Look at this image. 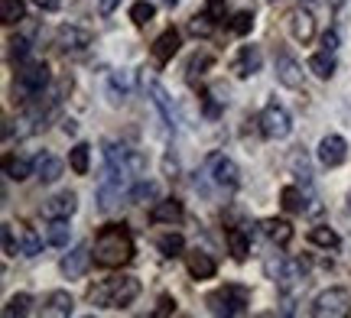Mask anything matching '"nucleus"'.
I'll return each instance as SVG.
<instances>
[{"instance_id": "obj_1", "label": "nucleus", "mask_w": 351, "mask_h": 318, "mask_svg": "<svg viewBox=\"0 0 351 318\" xmlns=\"http://www.w3.org/2000/svg\"><path fill=\"white\" fill-rule=\"evenodd\" d=\"M134 260V237L127 224H108L95 237V263L104 269H117L127 267Z\"/></svg>"}, {"instance_id": "obj_2", "label": "nucleus", "mask_w": 351, "mask_h": 318, "mask_svg": "<svg viewBox=\"0 0 351 318\" xmlns=\"http://www.w3.org/2000/svg\"><path fill=\"white\" fill-rule=\"evenodd\" d=\"M140 295L137 276H111L88 289V302L98 308H127Z\"/></svg>"}, {"instance_id": "obj_3", "label": "nucleus", "mask_w": 351, "mask_h": 318, "mask_svg": "<svg viewBox=\"0 0 351 318\" xmlns=\"http://www.w3.org/2000/svg\"><path fill=\"white\" fill-rule=\"evenodd\" d=\"M205 306L212 315H225V318H234V315H244L247 306H251V293L244 289V286H221L218 293H212L205 299Z\"/></svg>"}, {"instance_id": "obj_4", "label": "nucleus", "mask_w": 351, "mask_h": 318, "mask_svg": "<svg viewBox=\"0 0 351 318\" xmlns=\"http://www.w3.org/2000/svg\"><path fill=\"white\" fill-rule=\"evenodd\" d=\"M49 85V65L46 62H23L20 65V72H16V88L29 94V98H36L43 94Z\"/></svg>"}, {"instance_id": "obj_5", "label": "nucleus", "mask_w": 351, "mask_h": 318, "mask_svg": "<svg viewBox=\"0 0 351 318\" xmlns=\"http://www.w3.org/2000/svg\"><path fill=\"white\" fill-rule=\"evenodd\" d=\"M257 124H261V133L267 140H283V137H289V130H293V120H289L287 107H280V104H267Z\"/></svg>"}, {"instance_id": "obj_6", "label": "nucleus", "mask_w": 351, "mask_h": 318, "mask_svg": "<svg viewBox=\"0 0 351 318\" xmlns=\"http://www.w3.org/2000/svg\"><path fill=\"white\" fill-rule=\"evenodd\" d=\"M351 312V295L348 289H326L313 302V315L315 318H341Z\"/></svg>"}, {"instance_id": "obj_7", "label": "nucleus", "mask_w": 351, "mask_h": 318, "mask_svg": "<svg viewBox=\"0 0 351 318\" xmlns=\"http://www.w3.org/2000/svg\"><path fill=\"white\" fill-rule=\"evenodd\" d=\"M345 156H348V143L341 140L339 133H328V137H322V143H319V163L326 165V169L341 165V163H345Z\"/></svg>"}, {"instance_id": "obj_8", "label": "nucleus", "mask_w": 351, "mask_h": 318, "mask_svg": "<svg viewBox=\"0 0 351 318\" xmlns=\"http://www.w3.org/2000/svg\"><path fill=\"white\" fill-rule=\"evenodd\" d=\"M208 172H212L215 185H221V189H238V165L231 163L228 156L215 153L208 159Z\"/></svg>"}, {"instance_id": "obj_9", "label": "nucleus", "mask_w": 351, "mask_h": 318, "mask_svg": "<svg viewBox=\"0 0 351 318\" xmlns=\"http://www.w3.org/2000/svg\"><path fill=\"white\" fill-rule=\"evenodd\" d=\"M91 250H88L85 243H78V247H72L69 254L62 256V263H59V269H62L69 280H78V276H85V269H88V263H91Z\"/></svg>"}, {"instance_id": "obj_10", "label": "nucleus", "mask_w": 351, "mask_h": 318, "mask_svg": "<svg viewBox=\"0 0 351 318\" xmlns=\"http://www.w3.org/2000/svg\"><path fill=\"white\" fill-rule=\"evenodd\" d=\"M276 81L283 88H302V65L287 52L276 55Z\"/></svg>"}, {"instance_id": "obj_11", "label": "nucleus", "mask_w": 351, "mask_h": 318, "mask_svg": "<svg viewBox=\"0 0 351 318\" xmlns=\"http://www.w3.org/2000/svg\"><path fill=\"white\" fill-rule=\"evenodd\" d=\"M261 65H263V52H261V46H241V52H238V59H234V75L238 78H251V75H257L261 72Z\"/></svg>"}, {"instance_id": "obj_12", "label": "nucleus", "mask_w": 351, "mask_h": 318, "mask_svg": "<svg viewBox=\"0 0 351 318\" xmlns=\"http://www.w3.org/2000/svg\"><path fill=\"white\" fill-rule=\"evenodd\" d=\"M56 46L65 52H78V49H85V46H91V33L82 29V26H59Z\"/></svg>"}, {"instance_id": "obj_13", "label": "nucleus", "mask_w": 351, "mask_h": 318, "mask_svg": "<svg viewBox=\"0 0 351 318\" xmlns=\"http://www.w3.org/2000/svg\"><path fill=\"white\" fill-rule=\"evenodd\" d=\"M78 208V195L75 191H62V195H56V198H49L46 202V208H43V215L49 217H72Z\"/></svg>"}, {"instance_id": "obj_14", "label": "nucleus", "mask_w": 351, "mask_h": 318, "mask_svg": "<svg viewBox=\"0 0 351 318\" xmlns=\"http://www.w3.org/2000/svg\"><path fill=\"white\" fill-rule=\"evenodd\" d=\"M150 221L153 224H179L182 221V202L176 198H163L150 208Z\"/></svg>"}, {"instance_id": "obj_15", "label": "nucleus", "mask_w": 351, "mask_h": 318, "mask_svg": "<svg viewBox=\"0 0 351 318\" xmlns=\"http://www.w3.org/2000/svg\"><path fill=\"white\" fill-rule=\"evenodd\" d=\"M261 230H263V237H267L270 243H276V247H287V243L293 241V224L283 221V217H270V221H263Z\"/></svg>"}, {"instance_id": "obj_16", "label": "nucleus", "mask_w": 351, "mask_h": 318, "mask_svg": "<svg viewBox=\"0 0 351 318\" xmlns=\"http://www.w3.org/2000/svg\"><path fill=\"white\" fill-rule=\"evenodd\" d=\"M289 33H293V39H296V42H309V39L315 36L313 13H306V10H293V13H289Z\"/></svg>"}, {"instance_id": "obj_17", "label": "nucleus", "mask_w": 351, "mask_h": 318, "mask_svg": "<svg viewBox=\"0 0 351 318\" xmlns=\"http://www.w3.org/2000/svg\"><path fill=\"white\" fill-rule=\"evenodd\" d=\"M186 263H189V273L195 276V280H212L215 276V260L212 254H205V250H192V254H186Z\"/></svg>"}, {"instance_id": "obj_18", "label": "nucleus", "mask_w": 351, "mask_h": 318, "mask_svg": "<svg viewBox=\"0 0 351 318\" xmlns=\"http://www.w3.org/2000/svg\"><path fill=\"white\" fill-rule=\"evenodd\" d=\"M179 46H182V36H179L176 29H166L163 36L153 42V55H156V62H169L176 52H179Z\"/></svg>"}, {"instance_id": "obj_19", "label": "nucleus", "mask_w": 351, "mask_h": 318, "mask_svg": "<svg viewBox=\"0 0 351 318\" xmlns=\"http://www.w3.org/2000/svg\"><path fill=\"white\" fill-rule=\"evenodd\" d=\"M62 169H65V163L52 153H43L36 159V176L43 178V182H56V178L62 176Z\"/></svg>"}, {"instance_id": "obj_20", "label": "nucleus", "mask_w": 351, "mask_h": 318, "mask_svg": "<svg viewBox=\"0 0 351 318\" xmlns=\"http://www.w3.org/2000/svg\"><path fill=\"white\" fill-rule=\"evenodd\" d=\"M150 94H153V104L160 107V114H163L166 127L173 130L176 127V114H173V101H169V94L163 91V85H156V81H150Z\"/></svg>"}, {"instance_id": "obj_21", "label": "nucleus", "mask_w": 351, "mask_h": 318, "mask_svg": "<svg viewBox=\"0 0 351 318\" xmlns=\"http://www.w3.org/2000/svg\"><path fill=\"white\" fill-rule=\"evenodd\" d=\"M309 72H313L315 78H322V81H326V78H332L335 75V55H332V52H315L313 59H309Z\"/></svg>"}, {"instance_id": "obj_22", "label": "nucleus", "mask_w": 351, "mask_h": 318, "mask_svg": "<svg viewBox=\"0 0 351 318\" xmlns=\"http://www.w3.org/2000/svg\"><path fill=\"white\" fill-rule=\"evenodd\" d=\"M72 308H75V302H72V295L62 293V289L49 293V299H46V315H72Z\"/></svg>"}, {"instance_id": "obj_23", "label": "nucleus", "mask_w": 351, "mask_h": 318, "mask_svg": "<svg viewBox=\"0 0 351 318\" xmlns=\"http://www.w3.org/2000/svg\"><path fill=\"white\" fill-rule=\"evenodd\" d=\"M309 241H313L315 247H326V250H339L341 247V237L332 228H326V224H319V228L309 230Z\"/></svg>"}, {"instance_id": "obj_24", "label": "nucleus", "mask_w": 351, "mask_h": 318, "mask_svg": "<svg viewBox=\"0 0 351 318\" xmlns=\"http://www.w3.org/2000/svg\"><path fill=\"white\" fill-rule=\"evenodd\" d=\"M69 241H72L69 217H52V224H49V243H52V247H69Z\"/></svg>"}, {"instance_id": "obj_25", "label": "nucleus", "mask_w": 351, "mask_h": 318, "mask_svg": "<svg viewBox=\"0 0 351 318\" xmlns=\"http://www.w3.org/2000/svg\"><path fill=\"white\" fill-rule=\"evenodd\" d=\"M88 159H91V146L88 143H75L72 153H69V165L75 176H88Z\"/></svg>"}, {"instance_id": "obj_26", "label": "nucleus", "mask_w": 351, "mask_h": 318, "mask_svg": "<svg viewBox=\"0 0 351 318\" xmlns=\"http://www.w3.org/2000/svg\"><path fill=\"white\" fill-rule=\"evenodd\" d=\"M0 20L7 26L26 20V3L23 0H0Z\"/></svg>"}, {"instance_id": "obj_27", "label": "nucleus", "mask_w": 351, "mask_h": 318, "mask_svg": "<svg viewBox=\"0 0 351 318\" xmlns=\"http://www.w3.org/2000/svg\"><path fill=\"white\" fill-rule=\"evenodd\" d=\"M228 247H231V256H234V260H244V256L251 254V237H247L244 230L231 228L228 230Z\"/></svg>"}, {"instance_id": "obj_28", "label": "nucleus", "mask_w": 351, "mask_h": 318, "mask_svg": "<svg viewBox=\"0 0 351 318\" xmlns=\"http://www.w3.org/2000/svg\"><path fill=\"white\" fill-rule=\"evenodd\" d=\"M189 33H192L195 39L212 36V33H215V16L208 10L199 13V16H192V20H189Z\"/></svg>"}, {"instance_id": "obj_29", "label": "nucleus", "mask_w": 351, "mask_h": 318, "mask_svg": "<svg viewBox=\"0 0 351 318\" xmlns=\"http://www.w3.org/2000/svg\"><path fill=\"white\" fill-rule=\"evenodd\" d=\"M7 178H16V182H23V178H29V172H33V163L29 159H23V156H7Z\"/></svg>"}, {"instance_id": "obj_30", "label": "nucleus", "mask_w": 351, "mask_h": 318, "mask_svg": "<svg viewBox=\"0 0 351 318\" xmlns=\"http://www.w3.org/2000/svg\"><path fill=\"white\" fill-rule=\"evenodd\" d=\"M156 195H160V185H156V182H147V178H137V185L130 189V198H134L137 204L153 202Z\"/></svg>"}, {"instance_id": "obj_31", "label": "nucleus", "mask_w": 351, "mask_h": 318, "mask_svg": "<svg viewBox=\"0 0 351 318\" xmlns=\"http://www.w3.org/2000/svg\"><path fill=\"white\" fill-rule=\"evenodd\" d=\"M182 250H186V241H182V234H163L160 237V254L163 256H182Z\"/></svg>"}, {"instance_id": "obj_32", "label": "nucleus", "mask_w": 351, "mask_h": 318, "mask_svg": "<svg viewBox=\"0 0 351 318\" xmlns=\"http://www.w3.org/2000/svg\"><path fill=\"white\" fill-rule=\"evenodd\" d=\"M29 306H33V295H29V293H20V295H13L10 302L3 306V318H13V315H26V312H29Z\"/></svg>"}, {"instance_id": "obj_33", "label": "nucleus", "mask_w": 351, "mask_h": 318, "mask_svg": "<svg viewBox=\"0 0 351 318\" xmlns=\"http://www.w3.org/2000/svg\"><path fill=\"white\" fill-rule=\"evenodd\" d=\"M127 94H130V75H127V72H114V78H111V104L124 101Z\"/></svg>"}, {"instance_id": "obj_34", "label": "nucleus", "mask_w": 351, "mask_h": 318, "mask_svg": "<svg viewBox=\"0 0 351 318\" xmlns=\"http://www.w3.org/2000/svg\"><path fill=\"white\" fill-rule=\"evenodd\" d=\"M153 16H156V7H153L150 0H137V3L130 7V20H134L137 26H147Z\"/></svg>"}, {"instance_id": "obj_35", "label": "nucleus", "mask_w": 351, "mask_h": 318, "mask_svg": "<svg viewBox=\"0 0 351 318\" xmlns=\"http://www.w3.org/2000/svg\"><path fill=\"white\" fill-rule=\"evenodd\" d=\"M29 52H33L29 39H23V36L10 39V62H13V65H23L26 59H29Z\"/></svg>"}, {"instance_id": "obj_36", "label": "nucleus", "mask_w": 351, "mask_h": 318, "mask_svg": "<svg viewBox=\"0 0 351 318\" xmlns=\"http://www.w3.org/2000/svg\"><path fill=\"white\" fill-rule=\"evenodd\" d=\"M289 165H293V172H296L306 185L313 182V169H309V159H306V153H302V150H296V153L289 156Z\"/></svg>"}, {"instance_id": "obj_37", "label": "nucleus", "mask_w": 351, "mask_h": 318, "mask_svg": "<svg viewBox=\"0 0 351 318\" xmlns=\"http://www.w3.org/2000/svg\"><path fill=\"white\" fill-rule=\"evenodd\" d=\"M280 198H283V208L287 211H302V191L296 185H287V189L280 191Z\"/></svg>"}, {"instance_id": "obj_38", "label": "nucleus", "mask_w": 351, "mask_h": 318, "mask_svg": "<svg viewBox=\"0 0 351 318\" xmlns=\"http://www.w3.org/2000/svg\"><path fill=\"white\" fill-rule=\"evenodd\" d=\"M251 26H254V13L241 10L238 16L231 20V33H238V36H247V33H251Z\"/></svg>"}, {"instance_id": "obj_39", "label": "nucleus", "mask_w": 351, "mask_h": 318, "mask_svg": "<svg viewBox=\"0 0 351 318\" xmlns=\"http://www.w3.org/2000/svg\"><path fill=\"white\" fill-rule=\"evenodd\" d=\"M208 65H212V55H208V52H202V55H192V62H189V81H195V75H202V68H208Z\"/></svg>"}, {"instance_id": "obj_40", "label": "nucleus", "mask_w": 351, "mask_h": 318, "mask_svg": "<svg viewBox=\"0 0 351 318\" xmlns=\"http://www.w3.org/2000/svg\"><path fill=\"white\" fill-rule=\"evenodd\" d=\"M3 254L7 256L23 254V247L16 243V234H13V224H3Z\"/></svg>"}, {"instance_id": "obj_41", "label": "nucleus", "mask_w": 351, "mask_h": 318, "mask_svg": "<svg viewBox=\"0 0 351 318\" xmlns=\"http://www.w3.org/2000/svg\"><path fill=\"white\" fill-rule=\"evenodd\" d=\"M43 250V243H39L36 230L33 228H23V256H36Z\"/></svg>"}, {"instance_id": "obj_42", "label": "nucleus", "mask_w": 351, "mask_h": 318, "mask_svg": "<svg viewBox=\"0 0 351 318\" xmlns=\"http://www.w3.org/2000/svg\"><path fill=\"white\" fill-rule=\"evenodd\" d=\"M322 49H326V52H335V49H339V33H335V29H328L326 36H322Z\"/></svg>"}, {"instance_id": "obj_43", "label": "nucleus", "mask_w": 351, "mask_h": 318, "mask_svg": "<svg viewBox=\"0 0 351 318\" xmlns=\"http://www.w3.org/2000/svg\"><path fill=\"white\" fill-rule=\"evenodd\" d=\"M169 312H176V302H173V299H169V295H163V299H160V306H156V312H153V315H169Z\"/></svg>"}, {"instance_id": "obj_44", "label": "nucleus", "mask_w": 351, "mask_h": 318, "mask_svg": "<svg viewBox=\"0 0 351 318\" xmlns=\"http://www.w3.org/2000/svg\"><path fill=\"white\" fill-rule=\"evenodd\" d=\"M205 7H208V13H212L215 20H221V16H225V0H208Z\"/></svg>"}, {"instance_id": "obj_45", "label": "nucleus", "mask_w": 351, "mask_h": 318, "mask_svg": "<svg viewBox=\"0 0 351 318\" xmlns=\"http://www.w3.org/2000/svg\"><path fill=\"white\" fill-rule=\"evenodd\" d=\"M39 10H46V13H52V10H59L62 7V0H33Z\"/></svg>"}, {"instance_id": "obj_46", "label": "nucleus", "mask_w": 351, "mask_h": 318, "mask_svg": "<svg viewBox=\"0 0 351 318\" xmlns=\"http://www.w3.org/2000/svg\"><path fill=\"white\" fill-rule=\"evenodd\" d=\"M117 3H121V0H98V10L104 13V16H108V13L117 10Z\"/></svg>"}, {"instance_id": "obj_47", "label": "nucleus", "mask_w": 351, "mask_h": 318, "mask_svg": "<svg viewBox=\"0 0 351 318\" xmlns=\"http://www.w3.org/2000/svg\"><path fill=\"white\" fill-rule=\"evenodd\" d=\"M166 3H169V7H176V3H179V0H166Z\"/></svg>"}, {"instance_id": "obj_48", "label": "nucleus", "mask_w": 351, "mask_h": 318, "mask_svg": "<svg viewBox=\"0 0 351 318\" xmlns=\"http://www.w3.org/2000/svg\"><path fill=\"white\" fill-rule=\"evenodd\" d=\"M302 3H313V0H302Z\"/></svg>"}]
</instances>
